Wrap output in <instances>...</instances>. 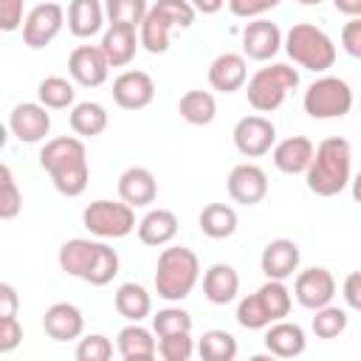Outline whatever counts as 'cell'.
Here are the masks:
<instances>
[{"label": "cell", "instance_id": "obj_28", "mask_svg": "<svg viewBox=\"0 0 361 361\" xmlns=\"http://www.w3.org/2000/svg\"><path fill=\"white\" fill-rule=\"evenodd\" d=\"M138 240L144 243V245H166V243H172L175 240V234H178V217H175V212H169V209H149L141 220H138Z\"/></svg>", "mask_w": 361, "mask_h": 361}, {"label": "cell", "instance_id": "obj_42", "mask_svg": "<svg viewBox=\"0 0 361 361\" xmlns=\"http://www.w3.org/2000/svg\"><path fill=\"white\" fill-rule=\"evenodd\" d=\"M110 355H113V344L102 333H90V336L79 338V344H76V358L79 361H107Z\"/></svg>", "mask_w": 361, "mask_h": 361}, {"label": "cell", "instance_id": "obj_13", "mask_svg": "<svg viewBox=\"0 0 361 361\" xmlns=\"http://www.w3.org/2000/svg\"><path fill=\"white\" fill-rule=\"evenodd\" d=\"M110 59L104 56L102 45H76L68 56V73L82 87H99L107 82Z\"/></svg>", "mask_w": 361, "mask_h": 361}, {"label": "cell", "instance_id": "obj_52", "mask_svg": "<svg viewBox=\"0 0 361 361\" xmlns=\"http://www.w3.org/2000/svg\"><path fill=\"white\" fill-rule=\"evenodd\" d=\"M296 3H302V6H319V3H324V0H296Z\"/></svg>", "mask_w": 361, "mask_h": 361}, {"label": "cell", "instance_id": "obj_6", "mask_svg": "<svg viewBox=\"0 0 361 361\" xmlns=\"http://www.w3.org/2000/svg\"><path fill=\"white\" fill-rule=\"evenodd\" d=\"M285 54L305 71L324 73L336 62V42L327 31H322L313 23H296L285 34Z\"/></svg>", "mask_w": 361, "mask_h": 361}, {"label": "cell", "instance_id": "obj_19", "mask_svg": "<svg viewBox=\"0 0 361 361\" xmlns=\"http://www.w3.org/2000/svg\"><path fill=\"white\" fill-rule=\"evenodd\" d=\"M42 330L54 341H73L85 333V316L71 302H54L42 316Z\"/></svg>", "mask_w": 361, "mask_h": 361}, {"label": "cell", "instance_id": "obj_38", "mask_svg": "<svg viewBox=\"0 0 361 361\" xmlns=\"http://www.w3.org/2000/svg\"><path fill=\"white\" fill-rule=\"evenodd\" d=\"M23 209V192L14 180V172L8 164L0 166V217L3 220H14Z\"/></svg>", "mask_w": 361, "mask_h": 361}, {"label": "cell", "instance_id": "obj_36", "mask_svg": "<svg viewBox=\"0 0 361 361\" xmlns=\"http://www.w3.org/2000/svg\"><path fill=\"white\" fill-rule=\"evenodd\" d=\"M257 293H259V299H262V305H265V310H268V316L274 322H279V319H285L290 313L293 296H290V290L285 288L282 279H268Z\"/></svg>", "mask_w": 361, "mask_h": 361}, {"label": "cell", "instance_id": "obj_3", "mask_svg": "<svg viewBox=\"0 0 361 361\" xmlns=\"http://www.w3.org/2000/svg\"><path fill=\"white\" fill-rule=\"evenodd\" d=\"M353 180V147L341 135L324 138L305 172V183L316 197H336Z\"/></svg>", "mask_w": 361, "mask_h": 361}, {"label": "cell", "instance_id": "obj_50", "mask_svg": "<svg viewBox=\"0 0 361 361\" xmlns=\"http://www.w3.org/2000/svg\"><path fill=\"white\" fill-rule=\"evenodd\" d=\"M333 6H336V11L347 14L350 20L353 17H361V0H333Z\"/></svg>", "mask_w": 361, "mask_h": 361}, {"label": "cell", "instance_id": "obj_43", "mask_svg": "<svg viewBox=\"0 0 361 361\" xmlns=\"http://www.w3.org/2000/svg\"><path fill=\"white\" fill-rule=\"evenodd\" d=\"M282 0H228V11L234 17H243V20H257L262 17L265 11L276 8Z\"/></svg>", "mask_w": 361, "mask_h": 361}, {"label": "cell", "instance_id": "obj_30", "mask_svg": "<svg viewBox=\"0 0 361 361\" xmlns=\"http://www.w3.org/2000/svg\"><path fill=\"white\" fill-rule=\"evenodd\" d=\"M197 226L209 240H226L237 231V212L228 203H209L197 214Z\"/></svg>", "mask_w": 361, "mask_h": 361}, {"label": "cell", "instance_id": "obj_14", "mask_svg": "<svg viewBox=\"0 0 361 361\" xmlns=\"http://www.w3.org/2000/svg\"><path fill=\"white\" fill-rule=\"evenodd\" d=\"M293 296L302 307L307 310H319L324 305L333 302L336 296V279L327 268L322 265H313V268H305L296 274V282H293Z\"/></svg>", "mask_w": 361, "mask_h": 361}, {"label": "cell", "instance_id": "obj_7", "mask_svg": "<svg viewBox=\"0 0 361 361\" xmlns=\"http://www.w3.org/2000/svg\"><path fill=\"white\" fill-rule=\"evenodd\" d=\"M299 87V73L296 68L285 65V62H274V65H265L259 68L248 85H245V96H248V104L257 110V113H274L282 107V102L288 99L290 90Z\"/></svg>", "mask_w": 361, "mask_h": 361}, {"label": "cell", "instance_id": "obj_37", "mask_svg": "<svg viewBox=\"0 0 361 361\" xmlns=\"http://www.w3.org/2000/svg\"><path fill=\"white\" fill-rule=\"evenodd\" d=\"M313 313H316V316H313L310 327H313L316 338H338V336L347 330V313H344L341 307L324 305V307H319V310H313Z\"/></svg>", "mask_w": 361, "mask_h": 361}, {"label": "cell", "instance_id": "obj_39", "mask_svg": "<svg viewBox=\"0 0 361 361\" xmlns=\"http://www.w3.org/2000/svg\"><path fill=\"white\" fill-rule=\"evenodd\" d=\"M237 324L245 327V330H265L268 324H274V319L268 316L259 293H248L240 299L237 305Z\"/></svg>", "mask_w": 361, "mask_h": 361}, {"label": "cell", "instance_id": "obj_27", "mask_svg": "<svg viewBox=\"0 0 361 361\" xmlns=\"http://www.w3.org/2000/svg\"><path fill=\"white\" fill-rule=\"evenodd\" d=\"M99 45H102V51H104V56L110 59L113 68H124V65L133 62L141 39L135 37V28L133 25H113L110 23V28L102 34V42Z\"/></svg>", "mask_w": 361, "mask_h": 361}, {"label": "cell", "instance_id": "obj_11", "mask_svg": "<svg viewBox=\"0 0 361 361\" xmlns=\"http://www.w3.org/2000/svg\"><path fill=\"white\" fill-rule=\"evenodd\" d=\"M231 138H234V147L240 155L259 158V155L271 152V147L276 144V127L265 116H243L234 124Z\"/></svg>", "mask_w": 361, "mask_h": 361}, {"label": "cell", "instance_id": "obj_33", "mask_svg": "<svg viewBox=\"0 0 361 361\" xmlns=\"http://www.w3.org/2000/svg\"><path fill=\"white\" fill-rule=\"evenodd\" d=\"M197 355L203 361H234L237 338L228 330H206L197 341Z\"/></svg>", "mask_w": 361, "mask_h": 361}, {"label": "cell", "instance_id": "obj_41", "mask_svg": "<svg viewBox=\"0 0 361 361\" xmlns=\"http://www.w3.org/2000/svg\"><path fill=\"white\" fill-rule=\"evenodd\" d=\"M195 353L192 333H172V336H158V355L164 361H189Z\"/></svg>", "mask_w": 361, "mask_h": 361}, {"label": "cell", "instance_id": "obj_2", "mask_svg": "<svg viewBox=\"0 0 361 361\" xmlns=\"http://www.w3.org/2000/svg\"><path fill=\"white\" fill-rule=\"evenodd\" d=\"M56 259L68 276H76L93 288L110 285L121 265L116 248H110L107 243H99V240H85V237H73V240L62 243Z\"/></svg>", "mask_w": 361, "mask_h": 361}, {"label": "cell", "instance_id": "obj_44", "mask_svg": "<svg viewBox=\"0 0 361 361\" xmlns=\"http://www.w3.org/2000/svg\"><path fill=\"white\" fill-rule=\"evenodd\" d=\"M23 8H25V0H0V28L6 34L23 28V23H25Z\"/></svg>", "mask_w": 361, "mask_h": 361}, {"label": "cell", "instance_id": "obj_15", "mask_svg": "<svg viewBox=\"0 0 361 361\" xmlns=\"http://www.w3.org/2000/svg\"><path fill=\"white\" fill-rule=\"evenodd\" d=\"M110 93L121 110H144L155 99V82L147 71H124L113 79Z\"/></svg>", "mask_w": 361, "mask_h": 361}, {"label": "cell", "instance_id": "obj_23", "mask_svg": "<svg viewBox=\"0 0 361 361\" xmlns=\"http://www.w3.org/2000/svg\"><path fill=\"white\" fill-rule=\"evenodd\" d=\"M307 347V338H305V330L296 324V322H274L265 327V350L268 355H276V358H296L302 355Z\"/></svg>", "mask_w": 361, "mask_h": 361}, {"label": "cell", "instance_id": "obj_8", "mask_svg": "<svg viewBox=\"0 0 361 361\" xmlns=\"http://www.w3.org/2000/svg\"><path fill=\"white\" fill-rule=\"evenodd\" d=\"M353 87L338 76H319L302 96V107L316 121L344 118L353 110Z\"/></svg>", "mask_w": 361, "mask_h": 361}, {"label": "cell", "instance_id": "obj_49", "mask_svg": "<svg viewBox=\"0 0 361 361\" xmlns=\"http://www.w3.org/2000/svg\"><path fill=\"white\" fill-rule=\"evenodd\" d=\"M192 6H195V11H200V14H217L228 0H189Z\"/></svg>", "mask_w": 361, "mask_h": 361}, {"label": "cell", "instance_id": "obj_51", "mask_svg": "<svg viewBox=\"0 0 361 361\" xmlns=\"http://www.w3.org/2000/svg\"><path fill=\"white\" fill-rule=\"evenodd\" d=\"M350 189H353V197H355V203H361V172H358V175H353V180H350Z\"/></svg>", "mask_w": 361, "mask_h": 361}, {"label": "cell", "instance_id": "obj_10", "mask_svg": "<svg viewBox=\"0 0 361 361\" xmlns=\"http://www.w3.org/2000/svg\"><path fill=\"white\" fill-rule=\"evenodd\" d=\"M65 17H68V11L59 3H54V0L34 6L25 14V23H23V42L31 51H39V48L51 45L56 39V34L62 31Z\"/></svg>", "mask_w": 361, "mask_h": 361}, {"label": "cell", "instance_id": "obj_29", "mask_svg": "<svg viewBox=\"0 0 361 361\" xmlns=\"http://www.w3.org/2000/svg\"><path fill=\"white\" fill-rule=\"evenodd\" d=\"M113 305L118 310V316H124L127 322H141L152 313V296L144 285L138 282H124L118 285L116 296H113Z\"/></svg>", "mask_w": 361, "mask_h": 361}, {"label": "cell", "instance_id": "obj_24", "mask_svg": "<svg viewBox=\"0 0 361 361\" xmlns=\"http://www.w3.org/2000/svg\"><path fill=\"white\" fill-rule=\"evenodd\" d=\"M240 293V274L228 262H214L203 274V296L212 305H228Z\"/></svg>", "mask_w": 361, "mask_h": 361}, {"label": "cell", "instance_id": "obj_35", "mask_svg": "<svg viewBox=\"0 0 361 361\" xmlns=\"http://www.w3.org/2000/svg\"><path fill=\"white\" fill-rule=\"evenodd\" d=\"M147 0H104V14L113 25H133L138 28L147 17Z\"/></svg>", "mask_w": 361, "mask_h": 361}, {"label": "cell", "instance_id": "obj_20", "mask_svg": "<svg viewBox=\"0 0 361 361\" xmlns=\"http://www.w3.org/2000/svg\"><path fill=\"white\" fill-rule=\"evenodd\" d=\"M245 82H248L245 54L226 51V54H220V56L212 59V65H209V85L217 93H234L240 87H245Z\"/></svg>", "mask_w": 361, "mask_h": 361}, {"label": "cell", "instance_id": "obj_26", "mask_svg": "<svg viewBox=\"0 0 361 361\" xmlns=\"http://www.w3.org/2000/svg\"><path fill=\"white\" fill-rule=\"evenodd\" d=\"M107 14L102 0H71L68 6V31L79 39H90L102 31Z\"/></svg>", "mask_w": 361, "mask_h": 361}, {"label": "cell", "instance_id": "obj_16", "mask_svg": "<svg viewBox=\"0 0 361 361\" xmlns=\"http://www.w3.org/2000/svg\"><path fill=\"white\" fill-rule=\"evenodd\" d=\"M240 39H243L245 59H257V62H268L271 56H276V51L285 42L279 25L271 23V20H265V17H257L254 23H245Z\"/></svg>", "mask_w": 361, "mask_h": 361}, {"label": "cell", "instance_id": "obj_21", "mask_svg": "<svg viewBox=\"0 0 361 361\" xmlns=\"http://www.w3.org/2000/svg\"><path fill=\"white\" fill-rule=\"evenodd\" d=\"M118 197L133 209L149 206L158 197V180L147 166H127L118 175Z\"/></svg>", "mask_w": 361, "mask_h": 361}, {"label": "cell", "instance_id": "obj_12", "mask_svg": "<svg viewBox=\"0 0 361 361\" xmlns=\"http://www.w3.org/2000/svg\"><path fill=\"white\" fill-rule=\"evenodd\" d=\"M8 130L20 144H39L51 133V113L42 102H20L8 113Z\"/></svg>", "mask_w": 361, "mask_h": 361}, {"label": "cell", "instance_id": "obj_40", "mask_svg": "<svg viewBox=\"0 0 361 361\" xmlns=\"http://www.w3.org/2000/svg\"><path fill=\"white\" fill-rule=\"evenodd\" d=\"M152 330L155 336H172V333H192V316L183 307H164L152 316Z\"/></svg>", "mask_w": 361, "mask_h": 361}, {"label": "cell", "instance_id": "obj_9", "mask_svg": "<svg viewBox=\"0 0 361 361\" xmlns=\"http://www.w3.org/2000/svg\"><path fill=\"white\" fill-rule=\"evenodd\" d=\"M82 226L99 240H121L138 228L135 209L124 200H93L82 212Z\"/></svg>", "mask_w": 361, "mask_h": 361}, {"label": "cell", "instance_id": "obj_34", "mask_svg": "<svg viewBox=\"0 0 361 361\" xmlns=\"http://www.w3.org/2000/svg\"><path fill=\"white\" fill-rule=\"evenodd\" d=\"M37 96L48 110H65L73 104L76 90H73V82H68L65 76H45L37 85Z\"/></svg>", "mask_w": 361, "mask_h": 361}, {"label": "cell", "instance_id": "obj_5", "mask_svg": "<svg viewBox=\"0 0 361 361\" xmlns=\"http://www.w3.org/2000/svg\"><path fill=\"white\" fill-rule=\"evenodd\" d=\"M195 6L189 0H158L149 6L144 23L138 25V39L149 54H166L172 28H192Z\"/></svg>", "mask_w": 361, "mask_h": 361}, {"label": "cell", "instance_id": "obj_22", "mask_svg": "<svg viewBox=\"0 0 361 361\" xmlns=\"http://www.w3.org/2000/svg\"><path fill=\"white\" fill-rule=\"evenodd\" d=\"M313 141L305 138V135H290V138H282L279 144H274V166L285 175H305L310 161H313Z\"/></svg>", "mask_w": 361, "mask_h": 361}, {"label": "cell", "instance_id": "obj_32", "mask_svg": "<svg viewBox=\"0 0 361 361\" xmlns=\"http://www.w3.org/2000/svg\"><path fill=\"white\" fill-rule=\"evenodd\" d=\"M68 121H71V130H73L76 135L93 138V135H102V133L107 130L110 116H107V110H104L99 102H79V104L71 107Z\"/></svg>", "mask_w": 361, "mask_h": 361}, {"label": "cell", "instance_id": "obj_4", "mask_svg": "<svg viewBox=\"0 0 361 361\" xmlns=\"http://www.w3.org/2000/svg\"><path fill=\"white\" fill-rule=\"evenodd\" d=\"M200 279V259L186 245H169L155 262V293L164 302H183Z\"/></svg>", "mask_w": 361, "mask_h": 361}, {"label": "cell", "instance_id": "obj_25", "mask_svg": "<svg viewBox=\"0 0 361 361\" xmlns=\"http://www.w3.org/2000/svg\"><path fill=\"white\" fill-rule=\"evenodd\" d=\"M155 330H147L141 322H130L127 327L118 330V355L124 361H149L158 355V341L152 338Z\"/></svg>", "mask_w": 361, "mask_h": 361}, {"label": "cell", "instance_id": "obj_17", "mask_svg": "<svg viewBox=\"0 0 361 361\" xmlns=\"http://www.w3.org/2000/svg\"><path fill=\"white\" fill-rule=\"evenodd\" d=\"M228 197L240 206H257L268 195V175L257 164H237L228 172Z\"/></svg>", "mask_w": 361, "mask_h": 361}, {"label": "cell", "instance_id": "obj_46", "mask_svg": "<svg viewBox=\"0 0 361 361\" xmlns=\"http://www.w3.org/2000/svg\"><path fill=\"white\" fill-rule=\"evenodd\" d=\"M341 45L353 59H361V17H353L341 28Z\"/></svg>", "mask_w": 361, "mask_h": 361}, {"label": "cell", "instance_id": "obj_47", "mask_svg": "<svg viewBox=\"0 0 361 361\" xmlns=\"http://www.w3.org/2000/svg\"><path fill=\"white\" fill-rule=\"evenodd\" d=\"M341 293H344V302H347L353 310H361V271L347 274V279H344V285H341Z\"/></svg>", "mask_w": 361, "mask_h": 361}, {"label": "cell", "instance_id": "obj_45", "mask_svg": "<svg viewBox=\"0 0 361 361\" xmlns=\"http://www.w3.org/2000/svg\"><path fill=\"white\" fill-rule=\"evenodd\" d=\"M23 341V327L17 322V316H3L0 319V353H11L17 344Z\"/></svg>", "mask_w": 361, "mask_h": 361}, {"label": "cell", "instance_id": "obj_48", "mask_svg": "<svg viewBox=\"0 0 361 361\" xmlns=\"http://www.w3.org/2000/svg\"><path fill=\"white\" fill-rule=\"evenodd\" d=\"M17 307H20V296H17L14 285L0 282V319L3 316H17Z\"/></svg>", "mask_w": 361, "mask_h": 361}, {"label": "cell", "instance_id": "obj_18", "mask_svg": "<svg viewBox=\"0 0 361 361\" xmlns=\"http://www.w3.org/2000/svg\"><path fill=\"white\" fill-rule=\"evenodd\" d=\"M299 259H302L299 245L293 240H288V237H276L262 248L259 268H262V274L268 279H282L285 282L288 276H293L299 271Z\"/></svg>", "mask_w": 361, "mask_h": 361}, {"label": "cell", "instance_id": "obj_1", "mask_svg": "<svg viewBox=\"0 0 361 361\" xmlns=\"http://www.w3.org/2000/svg\"><path fill=\"white\" fill-rule=\"evenodd\" d=\"M39 166L51 175V183L65 197H79L87 189L90 166L87 149L76 135H56L39 149Z\"/></svg>", "mask_w": 361, "mask_h": 361}, {"label": "cell", "instance_id": "obj_31", "mask_svg": "<svg viewBox=\"0 0 361 361\" xmlns=\"http://www.w3.org/2000/svg\"><path fill=\"white\" fill-rule=\"evenodd\" d=\"M178 113L192 127H206L217 116V102L209 90H186L178 102Z\"/></svg>", "mask_w": 361, "mask_h": 361}]
</instances>
